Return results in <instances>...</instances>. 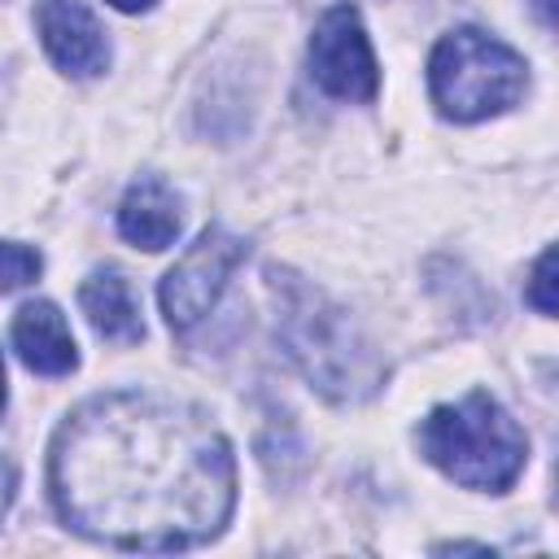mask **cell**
I'll return each mask as SVG.
<instances>
[{"label":"cell","mask_w":559,"mask_h":559,"mask_svg":"<svg viewBox=\"0 0 559 559\" xmlns=\"http://www.w3.org/2000/svg\"><path fill=\"white\" fill-rule=\"evenodd\" d=\"M61 520L122 550H179L223 533L236 459L218 424L175 397L100 393L70 411L48 450Z\"/></svg>","instance_id":"obj_1"},{"label":"cell","mask_w":559,"mask_h":559,"mask_svg":"<svg viewBox=\"0 0 559 559\" xmlns=\"http://www.w3.org/2000/svg\"><path fill=\"white\" fill-rule=\"evenodd\" d=\"M271 288L280 310V341L288 345L306 380L336 402L367 397L380 384V362L349 323V314L297 275L271 271Z\"/></svg>","instance_id":"obj_2"},{"label":"cell","mask_w":559,"mask_h":559,"mask_svg":"<svg viewBox=\"0 0 559 559\" xmlns=\"http://www.w3.org/2000/svg\"><path fill=\"white\" fill-rule=\"evenodd\" d=\"M419 450L454 485L485 493L511 489L528 459L520 424L489 393H467L454 406H437L419 428Z\"/></svg>","instance_id":"obj_3"},{"label":"cell","mask_w":559,"mask_h":559,"mask_svg":"<svg viewBox=\"0 0 559 559\" xmlns=\"http://www.w3.org/2000/svg\"><path fill=\"white\" fill-rule=\"evenodd\" d=\"M524 83H528L524 57L476 26L450 31L428 57L432 100L454 122H476L511 109L524 96Z\"/></svg>","instance_id":"obj_4"},{"label":"cell","mask_w":559,"mask_h":559,"mask_svg":"<svg viewBox=\"0 0 559 559\" xmlns=\"http://www.w3.org/2000/svg\"><path fill=\"white\" fill-rule=\"evenodd\" d=\"M245 253H249V245H245L240 236H231V231H223V227H205V231L197 236V245H192V249L166 271V280H162V310H166V323H170L175 332L197 328V323L214 310V301L223 297V288H227L231 271L245 262Z\"/></svg>","instance_id":"obj_5"},{"label":"cell","mask_w":559,"mask_h":559,"mask_svg":"<svg viewBox=\"0 0 559 559\" xmlns=\"http://www.w3.org/2000/svg\"><path fill=\"white\" fill-rule=\"evenodd\" d=\"M310 74L336 100H371L380 87V70L371 57V39L358 22V9L336 4L319 17L310 35Z\"/></svg>","instance_id":"obj_6"},{"label":"cell","mask_w":559,"mask_h":559,"mask_svg":"<svg viewBox=\"0 0 559 559\" xmlns=\"http://www.w3.org/2000/svg\"><path fill=\"white\" fill-rule=\"evenodd\" d=\"M35 26H39V39H44L48 57L66 74L92 79V74L105 70L109 44H105V31H100V22L92 17V9L83 0H39Z\"/></svg>","instance_id":"obj_7"},{"label":"cell","mask_w":559,"mask_h":559,"mask_svg":"<svg viewBox=\"0 0 559 559\" xmlns=\"http://www.w3.org/2000/svg\"><path fill=\"white\" fill-rule=\"evenodd\" d=\"M13 345H17L22 362L31 371H39V376H66L79 362L70 323H66V314L52 301H26L17 310V319H13Z\"/></svg>","instance_id":"obj_8"},{"label":"cell","mask_w":559,"mask_h":559,"mask_svg":"<svg viewBox=\"0 0 559 559\" xmlns=\"http://www.w3.org/2000/svg\"><path fill=\"white\" fill-rule=\"evenodd\" d=\"M179 197L162 183V179H140V183H131L127 188V197H122V205H118V231L131 240V245H140V249H148V253H157V249H166L175 236H179Z\"/></svg>","instance_id":"obj_9"},{"label":"cell","mask_w":559,"mask_h":559,"mask_svg":"<svg viewBox=\"0 0 559 559\" xmlns=\"http://www.w3.org/2000/svg\"><path fill=\"white\" fill-rule=\"evenodd\" d=\"M79 306L87 314V323L105 336V341H118V345H131L144 336V319H140V306H135V293L127 284L122 271H92L79 288Z\"/></svg>","instance_id":"obj_10"},{"label":"cell","mask_w":559,"mask_h":559,"mask_svg":"<svg viewBox=\"0 0 559 559\" xmlns=\"http://www.w3.org/2000/svg\"><path fill=\"white\" fill-rule=\"evenodd\" d=\"M39 275V253L17 245V240H0V293L22 288Z\"/></svg>","instance_id":"obj_11"},{"label":"cell","mask_w":559,"mask_h":559,"mask_svg":"<svg viewBox=\"0 0 559 559\" xmlns=\"http://www.w3.org/2000/svg\"><path fill=\"white\" fill-rule=\"evenodd\" d=\"M528 301L537 306V314H555V249H546L533 266V280H528Z\"/></svg>","instance_id":"obj_12"},{"label":"cell","mask_w":559,"mask_h":559,"mask_svg":"<svg viewBox=\"0 0 559 559\" xmlns=\"http://www.w3.org/2000/svg\"><path fill=\"white\" fill-rule=\"evenodd\" d=\"M13 485H17V472H13L9 459H0V515H4L9 502H13Z\"/></svg>","instance_id":"obj_13"},{"label":"cell","mask_w":559,"mask_h":559,"mask_svg":"<svg viewBox=\"0 0 559 559\" xmlns=\"http://www.w3.org/2000/svg\"><path fill=\"white\" fill-rule=\"evenodd\" d=\"M114 9H122V13H140V9H148L153 0H109Z\"/></svg>","instance_id":"obj_14"},{"label":"cell","mask_w":559,"mask_h":559,"mask_svg":"<svg viewBox=\"0 0 559 559\" xmlns=\"http://www.w3.org/2000/svg\"><path fill=\"white\" fill-rule=\"evenodd\" d=\"M533 9H537V13H542V22H546V26H550V22H555V13H550V0H533Z\"/></svg>","instance_id":"obj_15"},{"label":"cell","mask_w":559,"mask_h":559,"mask_svg":"<svg viewBox=\"0 0 559 559\" xmlns=\"http://www.w3.org/2000/svg\"><path fill=\"white\" fill-rule=\"evenodd\" d=\"M0 406H4V362H0Z\"/></svg>","instance_id":"obj_16"}]
</instances>
